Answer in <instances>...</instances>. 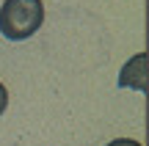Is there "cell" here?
<instances>
[{
  "label": "cell",
  "instance_id": "obj_3",
  "mask_svg": "<svg viewBox=\"0 0 149 146\" xmlns=\"http://www.w3.org/2000/svg\"><path fill=\"white\" fill-rule=\"evenodd\" d=\"M108 146H141L138 141H130V138H116V141H111Z\"/></svg>",
  "mask_w": 149,
  "mask_h": 146
},
{
  "label": "cell",
  "instance_id": "obj_1",
  "mask_svg": "<svg viewBox=\"0 0 149 146\" xmlns=\"http://www.w3.org/2000/svg\"><path fill=\"white\" fill-rule=\"evenodd\" d=\"M44 6L42 0H6L0 6V33L8 42H25L42 28Z\"/></svg>",
  "mask_w": 149,
  "mask_h": 146
},
{
  "label": "cell",
  "instance_id": "obj_2",
  "mask_svg": "<svg viewBox=\"0 0 149 146\" xmlns=\"http://www.w3.org/2000/svg\"><path fill=\"white\" fill-rule=\"evenodd\" d=\"M6 105H8V94H6V86L0 83V116L6 113Z\"/></svg>",
  "mask_w": 149,
  "mask_h": 146
}]
</instances>
